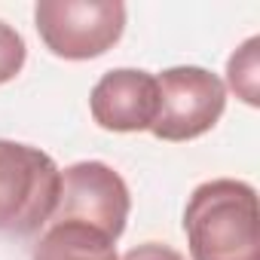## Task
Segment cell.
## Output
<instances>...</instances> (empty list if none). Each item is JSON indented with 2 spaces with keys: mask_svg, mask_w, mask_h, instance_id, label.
Masks as SVG:
<instances>
[{
  "mask_svg": "<svg viewBox=\"0 0 260 260\" xmlns=\"http://www.w3.org/2000/svg\"><path fill=\"white\" fill-rule=\"evenodd\" d=\"M257 190L236 178L199 184L184 208L193 260H260Z\"/></svg>",
  "mask_w": 260,
  "mask_h": 260,
  "instance_id": "obj_1",
  "label": "cell"
},
{
  "mask_svg": "<svg viewBox=\"0 0 260 260\" xmlns=\"http://www.w3.org/2000/svg\"><path fill=\"white\" fill-rule=\"evenodd\" d=\"M61 169L31 144L0 138V233L31 236L55 211Z\"/></svg>",
  "mask_w": 260,
  "mask_h": 260,
  "instance_id": "obj_2",
  "label": "cell"
},
{
  "mask_svg": "<svg viewBox=\"0 0 260 260\" xmlns=\"http://www.w3.org/2000/svg\"><path fill=\"white\" fill-rule=\"evenodd\" d=\"M34 25L46 49L68 61H89L113 49L125 31L119 0H40Z\"/></svg>",
  "mask_w": 260,
  "mask_h": 260,
  "instance_id": "obj_3",
  "label": "cell"
},
{
  "mask_svg": "<svg viewBox=\"0 0 260 260\" xmlns=\"http://www.w3.org/2000/svg\"><path fill=\"white\" fill-rule=\"evenodd\" d=\"M159 86V110L150 132L159 141H193L217 125L226 107V86L217 74L181 64L169 68L156 77Z\"/></svg>",
  "mask_w": 260,
  "mask_h": 260,
  "instance_id": "obj_4",
  "label": "cell"
},
{
  "mask_svg": "<svg viewBox=\"0 0 260 260\" xmlns=\"http://www.w3.org/2000/svg\"><path fill=\"white\" fill-rule=\"evenodd\" d=\"M128 208H132V196H128V187L119 178V172H113L107 162L86 159L61 172L58 205L49 220L89 223L116 242L125 230Z\"/></svg>",
  "mask_w": 260,
  "mask_h": 260,
  "instance_id": "obj_5",
  "label": "cell"
},
{
  "mask_svg": "<svg viewBox=\"0 0 260 260\" xmlns=\"http://www.w3.org/2000/svg\"><path fill=\"white\" fill-rule=\"evenodd\" d=\"M92 119L107 132H144L159 110L156 77L135 68L107 71L89 95Z\"/></svg>",
  "mask_w": 260,
  "mask_h": 260,
  "instance_id": "obj_6",
  "label": "cell"
},
{
  "mask_svg": "<svg viewBox=\"0 0 260 260\" xmlns=\"http://www.w3.org/2000/svg\"><path fill=\"white\" fill-rule=\"evenodd\" d=\"M31 260H119L110 236L89 223H52L34 245Z\"/></svg>",
  "mask_w": 260,
  "mask_h": 260,
  "instance_id": "obj_7",
  "label": "cell"
},
{
  "mask_svg": "<svg viewBox=\"0 0 260 260\" xmlns=\"http://www.w3.org/2000/svg\"><path fill=\"white\" fill-rule=\"evenodd\" d=\"M260 37H248L226 61V83L230 89L251 107L260 104Z\"/></svg>",
  "mask_w": 260,
  "mask_h": 260,
  "instance_id": "obj_8",
  "label": "cell"
},
{
  "mask_svg": "<svg viewBox=\"0 0 260 260\" xmlns=\"http://www.w3.org/2000/svg\"><path fill=\"white\" fill-rule=\"evenodd\" d=\"M25 58H28V46H25V37L7 25L0 22V86L16 80L25 68Z\"/></svg>",
  "mask_w": 260,
  "mask_h": 260,
  "instance_id": "obj_9",
  "label": "cell"
},
{
  "mask_svg": "<svg viewBox=\"0 0 260 260\" xmlns=\"http://www.w3.org/2000/svg\"><path fill=\"white\" fill-rule=\"evenodd\" d=\"M122 260H187L181 251H175L172 245H162V242H144V245H135L132 251H125Z\"/></svg>",
  "mask_w": 260,
  "mask_h": 260,
  "instance_id": "obj_10",
  "label": "cell"
}]
</instances>
